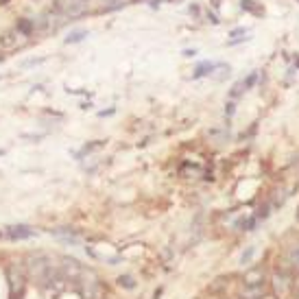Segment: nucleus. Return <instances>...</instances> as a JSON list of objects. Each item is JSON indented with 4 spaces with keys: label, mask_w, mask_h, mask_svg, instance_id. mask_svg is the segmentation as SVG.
Segmentation results:
<instances>
[{
    "label": "nucleus",
    "mask_w": 299,
    "mask_h": 299,
    "mask_svg": "<svg viewBox=\"0 0 299 299\" xmlns=\"http://www.w3.org/2000/svg\"><path fill=\"white\" fill-rule=\"evenodd\" d=\"M238 35H245V28H234V31H231V38L238 40Z\"/></svg>",
    "instance_id": "nucleus-23"
},
{
    "label": "nucleus",
    "mask_w": 299,
    "mask_h": 299,
    "mask_svg": "<svg viewBox=\"0 0 299 299\" xmlns=\"http://www.w3.org/2000/svg\"><path fill=\"white\" fill-rule=\"evenodd\" d=\"M24 267H26L28 278L38 280L42 286H46V284L57 275V271L53 269V262H50V258L46 256V253H40V251H38V253H31V256H26Z\"/></svg>",
    "instance_id": "nucleus-1"
},
{
    "label": "nucleus",
    "mask_w": 299,
    "mask_h": 299,
    "mask_svg": "<svg viewBox=\"0 0 299 299\" xmlns=\"http://www.w3.org/2000/svg\"><path fill=\"white\" fill-rule=\"evenodd\" d=\"M61 264H59V275L63 280H68V282H77L79 278H81V273H83V264L79 262L77 258H70V256H61Z\"/></svg>",
    "instance_id": "nucleus-4"
},
{
    "label": "nucleus",
    "mask_w": 299,
    "mask_h": 299,
    "mask_svg": "<svg viewBox=\"0 0 299 299\" xmlns=\"http://www.w3.org/2000/svg\"><path fill=\"white\" fill-rule=\"evenodd\" d=\"M264 293H267L264 284H262V286H245L243 288V297L245 299H262Z\"/></svg>",
    "instance_id": "nucleus-10"
},
{
    "label": "nucleus",
    "mask_w": 299,
    "mask_h": 299,
    "mask_svg": "<svg viewBox=\"0 0 299 299\" xmlns=\"http://www.w3.org/2000/svg\"><path fill=\"white\" fill-rule=\"evenodd\" d=\"M253 253H256V247H247V251L243 253V256H240V264H249L251 262V258H253Z\"/></svg>",
    "instance_id": "nucleus-18"
},
{
    "label": "nucleus",
    "mask_w": 299,
    "mask_h": 299,
    "mask_svg": "<svg viewBox=\"0 0 299 299\" xmlns=\"http://www.w3.org/2000/svg\"><path fill=\"white\" fill-rule=\"evenodd\" d=\"M116 112V109L112 107V109H105V112H98V116H101V118H105V116H112Z\"/></svg>",
    "instance_id": "nucleus-24"
},
{
    "label": "nucleus",
    "mask_w": 299,
    "mask_h": 299,
    "mask_svg": "<svg viewBox=\"0 0 299 299\" xmlns=\"http://www.w3.org/2000/svg\"><path fill=\"white\" fill-rule=\"evenodd\" d=\"M256 225H258V218H256V216H247V218H243V221L236 225V227L243 229V231H251L253 227H256Z\"/></svg>",
    "instance_id": "nucleus-15"
},
{
    "label": "nucleus",
    "mask_w": 299,
    "mask_h": 299,
    "mask_svg": "<svg viewBox=\"0 0 299 299\" xmlns=\"http://www.w3.org/2000/svg\"><path fill=\"white\" fill-rule=\"evenodd\" d=\"M16 31L20 35H31L35 31V20H26V18H22L18 20V24H16Z\"/></svg>",
    "instance_id": "nucleus-11"
},
{
    "label": "nucleus",
    "mask_w": 299,
    "mask_h": 299,
    "mask_svg": "<svg viewBox=\"0 0 299 299\" xmlns=\"http://www.w3.org/2000/svg\"><path fill=\"white\" fill-rule=\"evenodd\" d=\"M77 290H79V297L81 299H103V284L96 278V273L90 271V269H83L81 278L77 280Z\"/></svg>",
    "instance_id": "nucleus-2"
},
{
    "label": "nucleus",
    "mask_w": 299,
    "mask_h": 299,
    "mask_svg": "<svg viewBox=\"0 0 299 299\" xmlns=\"http://www.w3.org/2000/svg\"><path fill=\"white\" fill-rule=\"evenodd\" d=\"M11 3V0H0V5H9Z\"/></svg>",
    "instance_id": "nucleus-27"
},
{
    "label": "nucleus",
    "mask_w": 299,
    "mask_h": 299,
    "mask_svg": "<svg viewBox=\"0 0 299 299\" xmlns=\"http://www.w3.org/2000/svg\"><path fill=\"white\" fill-rule=\"evenodd\" d=\"M101 147H105V140H94V142H90V144H85V147L81 149V151H77L75 153V157L77 159H83L87 153H92V151H96V149H101Z\"/></svg>",
    "instance_id": "nucleus-12"
},
{
    "label": "nucleus",
    "mask_w": 299,
    "mask_h": 299,
    "mask_svg": "<svg viewBox=\"0 0 299 299\" xmlns=\"http://www.w3.org/2000/svg\"><path fill=\"white\" fill-rule=\"evenodd\" d=\"M87 35H90V33H87L85 28H77V31L68 33V38H65L63 42H65V44H79V42H83V40L87 38Z\"/></svg>",
    "instance_id": "nucleus-13"
},
{
    "label": "nucleus",
    "mask_w": 299,
    "mask_h": 299,
    "mask_svg": "<svg viewBox=\"0 0 299 299\" xmlns=\"http://www.w3.org/2000/svg\"><path fill=\"white\" fill-rule=\"evenodd\" d=\"M240 9H245V11H251V13H262L260 7H256V0H240Z\"/></svg>",
    "instance_id": "nucleus-16"
},
{
    "label": "nucleus",
    "mask_w": 299,
    "mask_h": 299,
    "mask_svg": "<svg viewBox=\"0 0 299 299\" xmlns=\"http://www.w3.org/2000/svg\"><path fill=\"white\" fill-rule=\"evenodd\" d=\"M243 90H245V87H243V81H240V83H236V85H234V90H231L229 96H231V98H238L240 94H243Z\"/></svg>",
    "instance_id": "nucleus-21"
},
{
    "label": "nucleus",
    "mask_w": 299,
    "mask_h": 299,
    "mask_svg": "<svg viewBox=\"0 0 299 299\" xmlns=\"http://www.w3.org/2000/svg\"><path fill=\"white\" fill-rule=\"evenodd\" d=\"M216 68H221V63H212V61H203L196 65V70H194V75L192 79H201V77H206V75H212V72Z\"/></svg>",
    "instance_id": "nucleus-9"
},
{
    "label": "nucleus",
    "mask_w": 299,
    "mask_h": 299,
    "mask_svg": "<svg viewBox=\"0 0 299 299\" xmlns=\"http://www.w3.org/2000/svg\"><path fill=\"white\" fill-rule=\"evenodd\" d=\"M3 59H5V57H3V55H0V61H3Z\"/></svg>",
    "instance_id": "nucleus-29"
},
{
    "label": "nucleus",
    "mask_w": 299,
    "mask_h": 299,
    "mask_svg": "<svg viewBox=\"0 0 299 299\" xmlns=\"http://www.w3.org/2000/svg\"><path fill=\"white\" fill-rule=\"evenodd\" d=\"M3 153H5V151H3V149H0V155H3Z\"/></svg>",
    "instance_id": "nucleus-30"
},
{
    "label": "nucleus",
    "mask_w": 299,
    "mask_h": 299,
    "mask_svg": "<svg viewBox=\"0 0 299 299\" xmlns=\"http://www.w3.org/2000/svg\"><path fill=\"white\" fill-rule=\"evenodd\" d=\"M293 290V282H290V275L284 273V271H278L273 275V293L278 295L280 299L288 297V293Z\"/></svg>",
    "instance_id": "nucleus-5"
},
{
    "label": "nucleus",
    "mask_w": 299,
    "mask_h": 299,
    "mask_svg": "<svg viewBox=\"0 0 299 299\" xmlns=\"http://www.w3.org/2000/svg\"><path fill=\"white\" fill-rule=\"evenodd\" d=\"M44 61V57H40V59H28V61H24V65H35V63H42Z\"/></svg>",
    "instance_id": "nucleus-25"
},
{
    "label": "nucleus",
    "mask_w": 299,
    "mask_h": 299,
    "mask_svg": "<svg viewBox=\"0 0 299 299\" xmlns=\"http://www.w3.org/2000/svg\"><path fill=\"white\" fill-rule=\"evenodd\" d=\"M297 221H299V214H297Z\"/></svg>",
    "instance_id": "nucleus-31"
},
{
    "label": "nucleus",
    "mask_w": 299,
    "mask_h": 299,
    "mask_svg": "<svg viewBox=\"0 0 299 299\" xmlns=\"http://www.w3.org/2000/svg\"><path fill=\"white\" fill-rule=\"evenodd\" d=\"M5 275H7V286H9V297L11 299H22L24 297V290H26L24 273H22L18 267L9 264L5 269Z\"/></svg>",
    "instance_id": "nucleus-3"
},
{
    "label": "nucleus",
    "mask_w": 299,
    "mask_h": 299,
    "mask_svg": "<svg viewBox=\"0 0 299 299\" xmlns=\"http://www.w3.org/2000/svg\"><path fill=\"white\" fill-rule=\"evenodd\" d=\"M234 112H236V105L229 101V103L225 105V116H227V118H231V116H234Z\"/></svg>",
    "instance_id": "nucleus-22"
},
{
    "label": "nucleus",
    "mask_w": 299,
    "mask_h": 299,
    "mask_svg": "<svg viewBox=\"0 0 299 299\" xmlns=\"http://www.w3.org/2000/svg\"><path fill=\"white\" fill-rule=\"evenodd\" d=\"M116 282H118V286L125 288V290H134V288L138 286V282H136L134 275H120V278L116 280Z\"/></svg>",
    "instance_id": "nucleus-14"
},
{
    "label": "nucleus",
    "mask_w": 299,
    "mask_h": 299,
    "mask_svg": "<svg viewBox=\"0 0 299 299\" xmlns=\"http://www.w3.org/2000/svg\"><path fill=\"white\" fill-rule=\"evenodd\" d=\"M243 284L245 286H262L264 282V269L262 267H251L247 269L245 275H243Z\"/></svg>",
    "instance_id": "nucleus-7"
},
{
    "label": "nucleus",
    "mask_w": 299,
    "mask_h": 299,
    "mask_svg": "<svg viewBox=\"0 0 299 299\" xmlns=\"http://www.w3.org/2000/svg\"><path fill=\"white\" fill-rule=\"evenodd\" d=\"M290 264H293V269H297V271H299V247H295V249L293 251H290Z\"/></svg>",
    "instance_id": "nucleus-20"
},
{
    "label": "nucleus",
    "mask_w": 299,
    "mask_h": 299,
    "mask_svg": "<svg viewBox=\"0 0 299 299\" xmlns=\"http://www.w3.org/2000/svg\"><path fill=\"white\" fill-rule=\"evenodd\" d=\"M256 81H258V72H251V75L243 81V87H245V90H251V87L256 85Z\"/></svg>",
    "instance_id": "nucleus-19"
},
{
    "label": "nucleus",
    "mask_w": 299,
    "mask_h": 299,
    "mask_svg": "<svg viewBox=\"0 0 299 299\" xmlns=\"http://www.w3.org/2000/svg\"><path fill=\"white\" fill-rule=\"evenodd\" d=\"M194 55H196V50H194V48H192V50H190V48H186V50H184V57H194Z\"/></svg>",
    "instance_id": "nucleus-26"
},
{
    "label": "nucleus",
    "mask_w": 299,
    "mask_h": 299,
    "mask_svg": "<svg viewBox=\"0 0 299 299\" xmlns=\"http://www.w3.org/2000/svg\"><path fill=\"white\" fill-rule=\"evenodd\" d=\"M65 7H68L65 0H53V5L48 7V13H65Z\"/></svg>",
    "instance_id": "nucleus-17"
},
{
    "label": "nucleus",
    "mask_w": 299,
    "mask_h": 299,
    "mask_svg": "<svg viewBox=\"0 0 299 299\" xmlns=\"http://www.w3.org/2000/svg\"><path fill=\"white\" fill-rule=\"evenodd\" d=\"M35 236V229L31 225H9V227H5V238L9 240H26V238H33Z\"/></svg>",
    "instance_id": "nucleus-6"
},
{
    "label": "nucleus",
    "mask_w": 299,
    "mask_h": 299,
    "mask_svg": "<svg viewBox=\"0 0 299 299\" xmlns=\"http://www.w3.org/2000/svg\"><path fill=\"white\" fill-rule=\"evenodd\" d=\"M50 234L57 236V238H61L63 243H68V245H77L79 243V229L75 227H55V229H50Z\"/></svg>",
    "instance_id": "nucleus-8"
},
{
    "label": "nucleus",
    "mask_w": 299,
    "mask_h": 299,
    "mask_svg": "<svg viewBox=\"0 0 299 299\" xmlns=\"http://www.w3.org/2000/svg\"><path fill=\"white\" fill-rule=\"evenodd\" d=\"M0 238H5V231H0Z\"/></svg>",
    "instance_id": "nucleus-28"
}]
</instances>
